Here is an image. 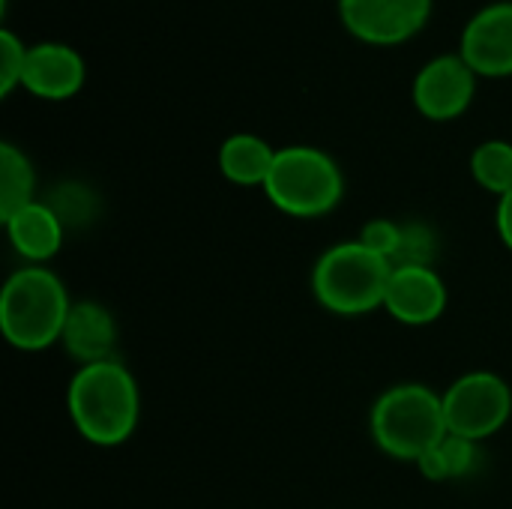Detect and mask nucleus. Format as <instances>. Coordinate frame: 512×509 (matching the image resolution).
I'll use <instances>...</instances> for the list:
<instances>
[{"label":"nucleus","instance_id":"nucleus-1","mask_svg":"<svg viewBox=\"0 0 512 509\" xmlns=\"http://www.w3.org/2000/svg\"><path fill=\"white\" fill-rule=\"evenodd\" d=\"M66 411L87 444L120 447L135 435L141 420L138 381L117 357L78 366L66 390Z\"/></svg>","mask_w":512,"mask_h":509},{"label":"nucleus","instance_id":"nucleus-2","mask_svg":"<svg viewBox=\"0 0 512 509\" xmlns=\"http://www.w3.org/2000/svg\"><path fill=\"white\" fill-rule=\"evenodd\" d=\"M72 300L48 267H18L0 291V333L18 351H45L60 342Z\"/></svg>","mask_w":512,"mask_h":509},{"label":"nucleus","instance_id":"nucleus-3","mask_svg":"<svg viewBox=\"0 0 512 509\" xmlns=\"http://www.w3.org/2000/svg\"><path fill=\"white\" fill-rule=\"evenodd\" d=\"M369 432L375 447L390 459L417 462L450 435L444 399L426 384H396L372 405Z\"/></svg>","mask_w":512,"mask_h":509},{"label":"nucleus","instance_id":"nucleus-4","mask_svg":"<svg viewBox=\"0 0 512 509\" xmlns=\"http://www.w3.org/2000/svg\"><path fill=\"white\" fill-rule=\"evenodd\" d=\"M393 264L378 252L366 249L360 240H345L330 246L312 267L315 300L342 318H360L384 309V294L390 285Z\"/></svg>","mask_w":512,"mask_h":509},{"label":"nucleus","instance_id":"nucleus-5","mask_svg":"<svg viewBox=\"0 0 512 509\" xmlns=\"http://www.w3.org/2000/svg\"><path fill=\"white\" fill-rule=\"evenodd\" d=\"M270 204L294 219H318L339 207L345 177L339 162L309 144L282 147L264 183Z\"/></svg>","mask_w":512,"mask_h":509},{"label":"nucleus","instance_id":"nucleus-6","mask_svg":"<svg viewBox=\"0 0 512 509\" xmlns=\"http://www.w3.org/2000/svg\"><path fill=\"white\" fill-rule=\"evenodd\" d=\"M441 399L447 432L477 444L498 435L512 417L510 384L495 372H468L456 378Z\"/></svg>","mask_w":512,"mask_h":509},{"label":"nucleus","instance_id":"nucleus-7","mask_svg":"<svg viewBox=\"0 0 512 509\" xmlns=\"http://www.w3.org/2000/svg\"><path fill=\"white\" fill-rule=\"evenodd\" d=\"M339 15L354 39L390 48L426 27L432 0H339Z\"/></svg>","mask_w":512,"mask_h":509},{"label":"nucleus","instance_id":"nucleus-8","mask_svg":"<svg viewBox=\"0 0 512 509\" xmlns=\"http://www.w3.org/2000/svg\"><path fill=\"white\" fill-rule=\"evenodd\" d=\"M477 93V72L462 54L432 57L414 78V105L423 117L447 123L462 117Z\"/></svg>","mask_w":512,"mask_h":509},{"label":"nucleus","instance_id":"nucleus-9","mask_svg":"<svg viewBox=\"0 0 512 509\" xmlns=\"http://www.w3.org/2000/svg\"><path fill=\"white\" fill-rule=\"evenodd\" d=\"M459 54L483 78L512 75V0L480 9L465 24Z\"/></svg>","mask_w":512,"mask_h":509},{"label":"nucleus","instance_id":"nucleus-10","mask_svg":"<svg viewBox=\"0 0 512 509\" xmlns=\"http://www.w3.org/2000/svg\"><path fill=\"white\" fill-rule=\"evenodd\" d=\"M447 309V285L435 267H393L384 312L405 327L435 324Z\"/></svg>","mask_w":512,"mask_h":509},{"label":"nucleus","instance_id":"nucleus-11","mask_svg":"<svg viewBox=\"0 0 512 509\" xmlns=\"http://www.w3.org/2000/svg\"><path fill=\"white\" fill-rule=\"evenodd\" d=\"M84 60L66 42H36L27 48V63L21 75V87L39 99L60 102L72 99L84 87Z\"/></svg>","mask_w":512,"mask_h":509},{"label":"nucleus","instance_id":"nucleus-12","mask_svg":"<svg viewBox=\"0 0 512 509\" xmlns=\"http://www.w3.org/2000/svg\"><path fill=\"white\" fill-rule=\"evenodd\" d=\"M63 351L78 363V366H90V363H102V360H114V348H117V321L111 315L108 306L96 303V300H78L69 309L63 336H60Z\"/></svg>","mask_w":512,"mask_h":509},{"label":"nucleus","instance_id":"nucleus-13","mask_svg":"<svg viewBox=\"0 0 512 509\" xmlns=\"http://www.w3.org/2000/svg\"><path fill=\"white\" fill-rule=\"evenodd\" d=\"M3 228L12 249L27 264H39V267H45V261H51L60 252L66 237V225L48 201H33L21 207L18 213L3 219Z\"/></svg>","mask_w":512,"mask_h":509},{"label":"nucleus","instance_id":"nucleus-14","mask_svg":"<svg viewBox=\"0 0 512 509\" xmlns=\"http://www.w3.org/2000/svg\"><path fill=\"white\" fill-rule=\"evenodd\" d=\"M276 153L264 138L252 135V132H237L231 138L222 141L219 147V171L225 174V180L237 183V186H261L267 183Z\"/></svg>","mask_w":512,"mask_h":509},{"label":"nucleus","instance_id":"nucleus-15","mask_svg":"<svg viewBox=\"0 0 512 509\" xmlns=\"http://www.w3.org/2000/svg\"><path fill=\"white\" fill-rule=\"evenodd\" d=\"M36 201V171L24 150L0 144V222Z\"/></svg>","mask_w":512,"mask_h":509},{"label":"nucleus","instance_id":"nucleus-16","mask_svg":"<svg viewBox=\"0 0 512 509\" xmlns=\"http://www.w3.org/2000/svg\"><path fill=\"white\" fill-rule=\"evenodd\" d=\"M471 177L492 195L504 198L512 192V144L492 138L471 153Z\"/></svg>","mask_w":512,"mask_h":509},{"label":"nucleus","instance_id":"nucleus-17","mask_svg":"<svg viewBox=\"0 0 512 509\" xmlns=\"http://www.w3.org/2000/svg\"><path fill=\"white\" fill-rule=\"evenodd\" d=\"M438 258V237L426 222H402V240L393 267H432Z\"/></svg>","mask_w":512,"mask_h":509},{"label":"nucleus","instance_id":"nucleus-18","mask_svg":"<svg viewBox=\"0 0 512 509\" xmlns=\"http://www.w3.org/2000/svg\"><path fill=\"white\" fill-rule=\"evenodd\" d=\"M27 48L30 45H24L9 27L0 30V96H9L15 87H21Z\"/></svg>","mask_w":512,"mask_h":509},{"label":"nucleus","instance_id":"nucleus-19","mask_svg":"<svg viewBox=\"0 0 512 509\" xmlns=\"http://www.w3.org/2000/svg\"><path fill=\"white\" fill-rule=\"evenodd\" d=\"M366 249L378 252L381 258L393 261L396 249H399V240H402V222H393V219H372L363 225L360 237H357Z\"/></svg>","mask_w":512,"mask_h":509},{"label":"nucleus","instance_id":"nucleus-20","mask_svg":"<svg viewBox=\"0 0 512 509\" xmlns=\"http://www.w3.org/2000/svg\"><path fill=\"white\" fill-rule=\"evenodd\" d=\"M441 453L447 459L450 480L468 477L474 471V465H477V441H468V438H459V435H447L441 441Z\"/></svg>","mask_w":512,"mask_h":509},{"label":"nucleus","instance_id":"nucleus-21","mask_svg":"<svg viewBox=\"0 0 512 509\" xmlns=\"http://www.w3.org/2000/svg\"><path fill=\"white\" fill-rule=\"evenodd\" d=\"M414 465H417V471H420L429 483H444V480H450V468H447V459H444V453H441V444L432 447L429 453H423Z\"/></svg>","mask_w":512,"mask_h":509},{"label":"nucleus","instance_id":"nucleus-22","mask_svg":"<svg viewBox=\"0 0 512 509\" xmlns=\"http://www.w3.org/2000/svg\"><path fill=\"white\" fill-rule=\"evenodd\" d=\"M495 225H498V237L501 243L512 252V192L504 198H498V213H495Z\"/></svg>","mask_w":512,"mask_h":509}]
</instances>
